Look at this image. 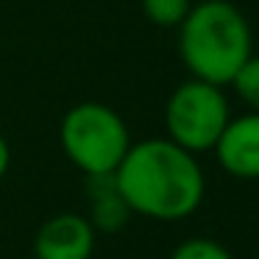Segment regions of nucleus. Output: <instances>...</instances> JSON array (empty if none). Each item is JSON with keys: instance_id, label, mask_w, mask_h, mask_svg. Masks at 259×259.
Instances as JSON below:
<instances>
[{"instance_id": "5", "label": "nucleus", "mask_w": 259, "mask_h": 259, "mask_svg": "<svg viewBox=\"0 0 259 259\" xmlns=\"http://www.w3.org/2000/svg\"><path fill=\"white\" fill-rule=\"evenodd\" d=\"M95 240L98 231L87 214H53L34 237V259H92Z\"/></svg>"}, {"instance_id": "8", "label": "nucleus", "mask_w": 259, "mask_h": 259, "mask_svg": "<svg viewBox=\"0 0 259 259\" xmlns=\"http://www.w3.org/2000/svg\"><path fill=\"white\" fill-rule=\"evenodd\" d=\"M140 3L142 14L159 28H179L192 9V0H140Z\"/></svg>"}, {"instance_id": "7", "label": "nucleus", "mask_w": 259, "mask_h": 259, "mask_svg": "<svg viewBox=\"0 0 259 259\" xmlns=\"http://www.w3.org/2000/svg\"><path fill=\"white\" fill-rule=\"evenodd\" d=\"M87 195H90V223L95 226V231H120L131 218L128 203L123 201L120 190L114 187L112 176H101V179H87Z\"/></svg>"}, {"instance_id": "2", "label": "nucleus", "mask_w": 259, "mask_h": 259, "mask_svg": "<svg viewBox=\"0 0 259 259\" xmlns=\"http://www.w3.org/2000/svg\"><path fill=\"white\" fill-rule=\"evenodd\" d=\"M251 53V23L234 0H198L179 25V56L192 78L229 87Z\"/></svg>"}, {"instance_id": "11", "label": "nucleus", "mask_w": 259, "mask_h": 259, "mask_svg": "<svg viewBox=\"0 0 259 259\" xmlns=\"http://www.w3.org/2000/svg\"><path fill=\"white\" fill-rule=\"evenodd\" d=\"M9 167H12V148H9L6 137L0 134V181L6 179Z\"/></svg>"}, {"instance_id": "3", "label": "nucleus", "mask_w": 259, "mask_h": 259, "mask_svg": "<svg viewBox=\"0 0 259 259\" xmlns=\"http://www.w3.org/2000/svg\"><path fill=\"white\" fill-rule=\"evenodd\" d=\"M59 145L87 179L112 176L131 148V131L117 109L101 101L75 103L59 123Z\"/></svg>"}, {"instance_id": "4", "label": "nucleus", "mask_w": 259, "mask_h": 259, "mask_svg": "<svg viewBox=\"0 0 259 259\" xmlns=\"http://www.w3.org/2000/svg\"><path fill=\"white\" fill-rule=\"evenodd\" d=\"M231 120V103L226 87L209 84L201 78H187L170 92L164 106V131L167 140L190 153H206L214 148Z\"/></svg>"}, {"instance_id": "10", "label": "nucleus", "mask_w": 259, "mask_h": 259, "mask_svg": "<svg viewBox=\"0 0 259 259\" xmlns=\"http://www.w3.org/2000/svg\"><path fill=\"white\" fill-rule=\"evenodd\" d=\"M170 259H234L220 240L212 237H187L173 248Z\"/></svg>"}, {"instance_id": "6", "label": "nucleus", "mask_w": 259, "mask_h": 259, "mask_svg": "<svg viewBox=\"0 0 259 259\" xmlns=\"http://www.w3.org/2000/svg\"><path fill=\"white\" fill-rule=\"evenodd\" d=\"M220 170L240 181H259V112L231 114L212 148Z\"/></svg>"}, {"instance_id": "9", "label": "nucleus", "mask_w": 259, "mask_h": 259, "mask_svg": "<svg viewBox=\"0 0 259 259\" xmlns=\"http://www.w3.org/2000/svg\"><path fill=\"white\" fill-rule=\"evenodd\" d=\"M229 87L251 112H259V53H251L245 59V64L237 70V75L231 78Z\"/></svg>"}, {"instance_id": "1", "label": "nucleus", "mask_w": 259, "mask_h": 259, "mask_svg": "<svg viewBox=\"0 0 259 259\" xmlns=\"http://www.w3.org/2000/svg\"><path fill=\"white\" fill-rule=\"evenodd\" d=\"M112 179L131 214L159 223L190 218L206 198V173L198 156L167 137L131 142Z\"/></svg>"}]
</instances>
